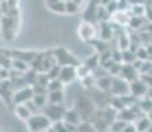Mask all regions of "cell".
Masks as SVG:
<instances>
[{
	"mask_svg": "<svg viewBox=\"0 0 152 132\" xmlns=\"http://www.w3.org/2000/svg\"><path fill=\"white\" fill-rule=\"evenodd\" d=\"M64 120L70 123V124L80 125V123L82 122V118H81L80 112H78L75 108H72V110H66L65 115H64Z\"/></svg>",
	"mask_w": 152,
	"mask_h": 132,
	"instance_id": "cell-15",
	"label": "cell"
},
{
	"mask_svg": "<svg viewBox=\"0 0 152 132\" xmlns=\"http://www.w3.org/2000/svg\"><path fill=\"white\" fill-rule=\"evenodd\" d=\"M75 110L80 112L81 118H82V122H91L93 118H94L95 112V104L93 102V99L87 95H81L77 98L75 101Z\"/></svg>",
	"mask_w": 152,
	"mask_h": 132,
	"instance_id": "cell-1",
	"label": "cell"
},
{
	"mask_svg": "<svg viewBox=\"0 0 152 132\" xmlns=\"http://www.w3.org/2000/svg\"><path fill=\"white\" fill-rule=\"evenodd\" d=\"M64 85L65 83L60 78L50 79L48 85V91H60V90H64Z\"/></svg>",
	"mask_w": 152,
	"mask_h": 132,
	"instance_id": "cell-32",
	"label": "cell"
},
{
	"mask_svg": "<svg viewBox=\"0 0 152 132\" xmlns=\"http://www.w3.org/2000/svg\"><path fill=\"white\" fill-rule=\"evenodd\" d=\"M131 19V15L128 11H116L110 16V20H113V24L119 25V26H126L128 25Z\"/></svg>",
	"mask_w": 152,
	"mask_h": 132,
	"instance_id": "cell-13",
	"label": "cell"
},
{
	"mask_svg": "<svg viewBox=\"0 0 152 132\" xmlns=\"http://www.w3.org/2000/svg\"><path fill=\"white\" fill-rule=\"evenodd\" d=\"M128 12H130L131 16H139V17L145 16V4H134V5H131Z\"/></svg>",
	"mask_w": 152,
	"mask_h": 132,
	"instance_id": "cell-27",
	"label": "cell"
},
{
	"mask_svg": "<svg viewBox=\"0 0 152 132\" xmlns=\"http://www.w3.org/2000/svg\"><path fill=\"white\" fill-rule=\"evenodd\" d=\"M145 96H148V98L152 99V87H148L147 90V94H145Z\"/></svg>",
	"mask_w": 152,
	"mask_h": 132,
	"instance_id": "cell-48",
	"label": "cell"
},
{
	"mask_svg": "<svg viewBox=\"0 0 152 132\" xmlns=\"http://www.w3.org/2000/svg\"><path fill=\"white\" fill-rule=\"evenodd\" d=\"M65 1H66V0H65Z\"/></svg>",
	"mask_w": 152,
	"mask_h": 132,
	"instance_id": "cell-52",
	"label": "cell"
},
{
	"mask_svg": "<svg viewBox=\"0 0 152 132\" xmlns=\"http://www.w3.org/2000/svg\"><path fill=\"white\" fill-rule=\"evenodd\" d=\"M3 16H4V13H3V11H1V8H0V21H1V19H3Z\"/></svg>",
	"mask_w": 152,
	"mask_h": 132,
	"instance_id": "cell-49",
	"label": "cell"
},
{
	"mask_svg": "<svg viewBox=\"0 0 152 132\" xmlns=\"http://www.w3.org/2000/svg\"><path fill=\"white\" fill-rule=\"evenodd\" d=\"M81 82H82V86L86 90H89V91L97 89V79L93 77V74H90V75H87V77L82 78L81 79Z\"/></svg>",
	"mask_w": 152,
	"mask_h": 132,
	"instance_id": "cell-24",
	"label": "cell"
},
{
	"mask_svg": "<svg viewBox=\"0 0 152 132\" xmlns=\"http://www.w3.org/2000/svg\"><path fill=\"white\" fill-rule=\"evenodd\" d=\"M98 3L95 0H91L90 4L87 5V8L85 9V12L82 15L83 17V21L87 23H91V24H98V20H97V8H98Z\"/></svg>",
	"mask_w": 152,
	"mask_h": 132,
	"instance_id": "cell-12",
	"label": "cell"
},
{
	"mask_svg": "<svg viewBox=\"0 0 152 132\" xmlns=\"http://www.w3.org/2000/svg\"><path fill=\"white\" fill-rule=\"evenodd\" d=\"M118 1V11H128L131 7V4L128 3V0H116Z\"/></svg>",
	"mask_w": 152,
	"mask_h": 132,
	"instance_id": "cell-44",
	"label": "cell"
},
{
	"mask_svg": "<svg viewBox=\"0 0 152 132\" xmlns=\"http://www.w3.org/2000/svg\"><path fill=\"white\" fill-rule=\"evenodd\" d=\"M58 78L64 82V83H70L73 82L75 78H77V70H75V66H61V71Z\"/></svg>",
	"mask_w": 152,
	"mask_h": 132,
	"instance_id": "cell-14",
	"label": "cell"
},
{
	"mask_svg": "<svg viewBox=\"0 0 152 132\" xmlns=\"http://www.w3.org/2000/svg\"><path fill=\"white\" fill-rule=\"evenodd\" d=\"M33 95H34V93H33L32 86H25V87L16 90L13 94V106L27 103L28 101H31L33 98Z\"/></svg>",
	"mask_w": 152,
	"mask_h": 132,
	"instance_id": "cell-8",
	"label": "cell"
},
{
	"mask_svg": "<svg viewBox=\"0 0 152 132\" xmlns=\"http://www.w3.org/2000/svg\"><path fill=\"white\" fill-rule=\"evenodd\" d=\"M111 83H113V77L111 75H106V77H102L97 79V89L104 93H110L111 89Z\"/></svg>",
	"mask_w": 152,
	"mask_h": 132,
	"instance_id": "cell-18",
	"label": "cell"
},
{
	"mask_svg": "<svg viewBox=\"0 0 152 132\" xmlns=\"http://www.w3.org/2000/svg\"><path fill=\"white\" fill-rule=\"evenodd\" d=\"M75 70H77V78H80V79H82V78L91 74V70L85 65V63H80L78 66H75Z\"/></svg>",
	"mask_w": 152,
	"mask_h": 132,
	"instance_id": "cell-33",
	"label": "cell"
},
{
	"mask_svg": "<svg viewBox=\"0 0 152 132\" xmlns=\"http://www.w3.org/2000/svg\"><path fill=\"white\" fill-rule=\"evenodd\" d=\"M52 127H53L57 132H69L68 128H66V124H65V122H64V120H58V122L52 123Z\"/></svg>",
	"mask_w": 152,
	"mask_h": 132,
	"instance_id": "cell-42",
	"label": "cell"
},
{
	"mask_svg": "<svg viewBox=\"0 0 152 132\" xmlns=\"http://www.w3.org/2000/svg\"><path fill=\"white\" fill-rule=\"evenodd\" d=\"M104 7H106L107 12H109L110 16H111V15H113L114 12H116V11H118V1H116V0H111L109 4L104 5Z\"/></svg>",
	"mask_w": 152,
	"mask_h": 132,
	"instance_id": "cell-43",
	"label": "cell"
},
{
	"mask_svg": "<svg viewBox=\"0 0 152 132\" xmlns=\"http://www.w3.org/2000/svg\"><path fill=\"white\" fill-rule=\"evenodd\" d=\"M49 81H50V79H49V77H48V74H46V73H39V74H37V78H36L34 85H41V86L48 87Z\"/></svg>",
	"mask_w": 152,
	"mask_h": 132,
	"instance_id": "cell-37",
	"label": "cell"
},
{
	"mask_svg": "<svg viewBox=\"0 0 152 132\" xmlns=\"http://www.w3.org/2000/svg\"><path fill=\"white\" fill-rule=\"evenodd\" d=\"M110 94L111 95H116V96L127 95V94H130V83L121 77H113Z\"/></svg>",
	"mask_w": 152,
	"mask_h": 132,
	"instance_id": "cell-7",
	"label": "cell"
},
{
	"mask_svg": "<svg viewBox=\"0 0 152 132\" xmlns=\"http://www.w3.org/2000/svg\"><path fill=\"white\" fill-rule=\"evenodd\" d=\"M139 78L142 79L148 87H152V74H140Z\"/></svg>",
	"mask_w": 152,
	"mask_h": 132,
	"instance_id": "cell-45",
	"label": "cell"
},
{
	"mask_svg": "<svg viewBox=\"0 0 152 132\" xmlns=\"http://www.w3.org/2000/svg\"><path fill=\"white\" fill-rule=\"evenodd\" d=\"M138 106L143 114H147L148 115L152 111V99L148 98V96H143V98H140L138 101Z\"/></svg>",
	"mask_w": 152,
	"mask_h": 132,
	"instance_id": "cell-21",
	"label": "cell"
},
{
	"mask_svg": "<svg viewBox=\"0 0 152 132\" xmlns=\"http://www.w3.org/2000/svg\"><path fill=\"white\" fill-rule=\"evenodd\" d=\"M53 54L56 57V61L60 66H78L80 65V61L75 57L74 54H72L68 49L64 48V46H58V48L53 49Z\"/></svg>",
	"mask_w": 152,
	"mask_h": 132,
	"instance_id": "cell-2",
	"label": "cell"
},
{
	"mask_svg": "<svg viewBox=\"0 0 152 132\" xmlns=\"http://www.w3.org/2000/svg\"><path fill=\"white\" fill-rule=\"evenodd\" d=\"M65 101V95H64V90L60 91H48V103L53 104H61Z\"/></svg>",
	"mask_w": 152,
	"mask_h": 132,
	"instance_id": "cell-19",
	"label": "cell"
},
{
	"mask_svg": "<svg viewBox=\"0 0 152 132\" xmlns=\"http://www.w3.org/2000/svg\"><path fill=\"white\" fill-rule=\"evenodd\" d=\"M151 69H152V61H151V60L143 61L142 67L139 69V75H140V74H147V73L151 71Z\"/></svg>",
	"mask_w": 152,
	"mask_h": 132,
	"instance_id": "cell-41",
	"label": "cell"
},
{
	"mask_svg": "<svg viewBox=\"0 0 152 132\" xmlns=\"http://www.w3.org/2000/svg\"><path fill=\"white\" fill-rule=\"evenodd\" d=\"M119 77L126 79V81L130 83V82H132V81H135V79L139 78V71L131 65V63H123Z\"/></svg>",
	"mask_w": 152,
	"mask_h": 132,
	"instance_id": "cell-11",
	"label": "cell"
},
{
	"mask_svg": "<svg viewBox=\"0 0 152 132\" xmlns=\"http://www.w3.org/2000/svg\"><path fill=\"white\" fill-rule=\"evenodd\" d=\"M109 19H110V13L107 12L106 7L102 5V4H99L98 8H97V20H98V23L109 21Z\"/></svg>",
	"mask_w": 152,
	"mask_h": 132,
	"instance_id": "cell-28",
	"label": "cell"
},
{
	"mask_svg": "<svg viewBox=\"0 0 152 132\" xmlns=\"http://www.w3.org/2000/svg\"><path fill=\"white\" fill-rule=\"evenodd\" d=\"M12 69H16V70L25 73L27 70L31 69V65L28 62H25V61L20 60V58H12Z\"/></svg>",
	"mask_w": 152,
	"mask_h": 132,
	"instance_id": "cell-25",
	"label": "cell"
},
{
	"mask_svg": "<svg viewBox=\"0 0 152 132\" xmlns=\"http://www.w3.org/2000/svg\"><path fill=\"white\" fill-rule=\"evenodd\" d=\"M37 52H21V50H15L12 52V54H11V57L12 58H20V60L25 61V62H28L29 65H31V62L33 61V58L36 57Z\"/></svg>",
	"mask_w": 152,
	"mask_h": 132,
	"instance_id": "cell-17",
	"label": "cell"
},
{
	"mask_svg": "<svg viewBox=\"0 0 152 132\" xmlns=\"http://www.w3.org/2000/svg\"><path fill=\"white\" fill-rule=\"evenodd\" d=\"M46 5L50 11H53L54 13H66L65 9V0H46Z\"/></svg>",
	"mask_w": 152,
	"mask_h": 132,
	"instance_id": "cell-16",
	"label": "cell"
},
{
	"mask_svg": "<svg viewBox=\"0 0 152 132\" xmlns=\"http://www.w3.org/2000/svg\"><path fill=\"white\" fill-rule=\"evenodd\" d=\"M44 55L45 53L42 52H37L36 57L33 58V61L31 62V69H34L36 71L41 73V69H42V61H44Z\"/></svg>",
	"mask_w": 152,
	"mask_h": 132,
	"instance_id": "cell-23",
	"label": "cell"
},
{
	"mask_svg": "<svg viewBox=\"0 0 152 132\" xmlns=\"http://www.w3.org/2000/svg\"><path fill=\"white\" fill-rule=\"evenodd\" d=\"M147 90H148V86L140 78L135 79V81H132V82H130V94H132V95L136 96L138 99L145 96Z\"/></svg>",
	"mask_w": 152,
	"mask_h": 132,
	"instance_id": "cell-10",
	"label": "cell"
},
{
	"mask_svg": "<svg viewBox=\"0 0 152 132\" xmlns=\"http://www.w3.org/2000/svg\"><path fill=\"white\" fill-rule=\"evenodd\" d=\"M122 132H136V127H135V124H134V123H128V124L126 125L124 130L122 131Z\"/></svg>",
	"mask_w": 152,
	"mask_h": 132,
	"instance_id": "cell-46",
	"label": "cell"
},
{
	"mask_svg": "<svg viewBox=\"0 0 152 132\" xmlns=\"http://www.w3.org/2000/svg\"><path fill=\"white\" fill-rule=\"evenodd\" d=\"M128 123L127 122H124V120H122V119H115L113 123L110 124V130L109 132H122L124 130V127L127 125Z\"/></svg>",
	"mask_w": 152,
	"mask_h": 132,
	"instance_id": "cell-30",
	"label": "cell"
},
{
	"mask_svg": "<svg viewBox=\"0 0 152 132\" xmlns=\"http://www.w3.org/2000/svg\"><path fill=\"white\" fill-rule=\"evenodd\" d=\"M91 74H93V77H94L95 79H99V78H102V77H106V75H110L109 74V71H107L104 67H102L101 65H99L97 69H94L91 71Z\"/></svg>",
	"mask_w": 152,
	"mask_h": 132,
	"instance_id": "cell-38",
	"label": "cell"
},
{
	"mask_svg": "<svg viewBox=\"0 0 152 132\" xmlns=\"http://www.w3.org/2000/svg\"><path fill=\"white\" fill-rule=\"evenodd\" d=\"M66 110L68 108L65 107V104H53V103H48L44 107L42 114L45 116H48V119L50 120L52 123L58 122V120H64V115H65Z\"/></svg>",
	"mask_w": 152,
	"mask_h": 132,
	"instance_id": "cell-6",
	"label": "cell"
},
{
	"mask_svg": "<svg viewBox=\"0 0 152 132\" xmlns=\"http://www.w3.org/2000/svg\"><path fill=\"white\" fill-rule=\"evenodd\" d=\"M27 123H28V127L31 132H46L48 128L52 125V122L42 112L32 115L27 120Z\"/></svg>",
	"mask_w": 152,
	"mask_h": 132,
	"instance_id": "cell-4",
	"label": "cell"
},
{
	"mask_svg": "<svg viewBox=\"0 0 152 132\" xmlns=\"http://www.w3.org/2000/svg\"><path fill=\"white\" fill-rule=\"evenodd\" d=\"M60 71H61V66L58 65V63H56L54 66H52L50 69L48 70V77L49 79H56V78H58V75H60Z\"/></svg>",
	"mask_w": 152,
	"mask_h": 132,
	"instance_id": "cell-39",
	"label": "cell"
},
{
	"mask_svg": "<svg viewBox=\"0 0 152 132\" xmlns=\"http://www.w3.org/2000/svg\"><path fill=\"white\" fill-rule=\"evenodd\" d=\"M7 4L10 7V9L12 8H19V0H7Z\"/></svg>",
	"mask_w": 152,
	"mask_h": 132,
	"instance_id": "cell-47",
	"label": "cell"
},
{
	"mask_svg": "<svg viewBox=\"0 0 152 132\" xmlns=\"http://www.w3.org/2000/svg\"><path fill=\"white\" fill-rule=\"evenodd\" d=\"M85 65H86L87 67H89L90 70H94V69H97V67L101 65V60H99V54L98 53H94V54H91V55H89V57L86 58V61H85Z\"/></svg>",
	"mask_w": 152,
	"mask_h": 132,
	"instance_id": "cell-22",
	"label": "cell"
},
{
	"mask_svg": "<svg viewBox=\"0 0 152 132\" xmlns=\"http://www.w3.org/2000/svg\"><path fill=\"white\" fill-rule=\"evenodd\" d=\"M151 45H152V40H151Z\"/></svg>",
	"mask_w": 152,
	"mask_h": 132,
	"instance_id": "cell-51",
	"label": "cell"
},
{
	"mask_svg": "<svg viewBox=\"0 0 152 132\" xmlns=\"http://www.w3.org/2000/svg\"><path fill=\"white\" fill-rule=\"evenodd\" d=\"M135 54H136V58H138V60H142V61L150 60L151 58V55H150V53H148L147 48H145V45H140L139 48L136 49Z\"/></svg>",
	"mask_w": 152,
	"mask_h": 132,
	"instance_id": "cell-34",
	"label": "cell"
},
{
	"mask_svg": "<svg viewBox=\"0 0 152 132\" xmlns=\"http://www.w3.org/2000/svg\"><path fill=\"white\" fill-rule=\"evenodd\" d=\"M98 39L103 41H110L114 37V24L111 21L98 23Z\"/></svg>",
	"mask_w": 152,
	"mask_h": 132,
	"instance_id": "cell-9",
	"label": "cell"
},
{
	"mask_svg": "<svg viewBox=\"0 0 152 132\" xmlns=\"http://www.w3.org/2000/svg\"><path fill=\"white\" fill-rule=\"evenodd\" d=\"M148 116H150V118H151V120H152V111H151L150 114H148Z\"/></svg>",
	"mask_w": 152,
	"mask_h": 132,
	"instance_id": "cell-50",
	"label": "cell"
},
{
	"mask_svg": "<svg viewBox=\"0 0 152 132\" xmlns=\"http://www.w3.org/2000/svg\"><path fill=\"white\" fill-rule=\"evenodd\" d=\"M32 101L36 103V106L40 108V110H44V107H45L46 104H48V95H41V94H34L33 98H32Z\"/></svg>",
	"mask_w": 152,
	"mask_h": 132,
	"instance_id": "cell-31",
	"label": "cell"
},
{
	"mask_svg": "<svg viewBox=\"0 0 152 132\" xmlns=\"http://www.w3.org/2000/svg\"><path fill=\"white\" fill-rule=\"evenodd\" d=\"M135 60H136L135 52H132L131 49L122 50V63H132Z\"/></svg>",
	"mask_w": 152,
	"mask_h": 132,
	"instance_id": "cell-29",
	"label": "cell"
},
{
	"mask_svg": "<svg viewBox=\"0 0 152 132\" xmlns=\"http://www.w3.org/2000/svg\"><path fill=\"white\" fill-rule=\"evenodd\" d=\"M122 65H123V63H121V62H115V63H114V65L109 69V74L111 75V77H119V74H121Z\"/></svg>",
	"mask_w": 152,
	"mask_h": 132,
	"instance_id": "cell-40",
	"label": "cell"
},
{
	"mask_svg": "<svg viewBox=\"0 0 152 132\" xmlns=\"http://www.w3.org/2000/svg\"><path fill=\"white\" fill-rule=\"evenodd\" d=\"M128 26H130V28H132L134 31H138V29L143 28V17L131 16L130 23H128Z\"/></svg>",
	"mask_w": 152,
	"mask_h": 132,
	"instance_id": "cell-35",
	"label": "cell"
},
{
	"mask_svg": "<svg viewBox=\"0 0 152 132\" xmlns=\"http://www.w3.org/2000/svg\"><path fill=\"white\" fill-rule=\"evenodd\" d=\"M78 37L83 41V42H91L93 40L98 39V29L97 24H91V23L82 21L78 26Z\"/></svg>",
	"mask_w": 152,
	"mask_h": 132,
	"instance_id": "cell-5",
	"label": "cell"
},
{
	"mask_svg": "<svg viewBox=\"0 0 152 132\" xmlns=\"http://www.w3.org/2000/svg\"><path fill=\"white\" fill-rule=\"evenodd\" d=\"M121 50H124V49H128L130 48V37H128L127 33H119L118 34V44H116Z\"/></svg>",
	"mask_w": 152,
	"mask_h": 132,
	"instance_id": "cell-26",
	"label": "cell"
},
{
	"mask_svg": "<svg viewBox=\"0 0 152 132\" xmlns=\"http://www.w3.org/2000/svg\"><path fill=\"white\" fill-rule=\"evenodd\" d=\"M20 19H12L10 16H3L0 21V34L4 40H12L16 34Z\"/></svg>",
	"mask_w": 152,
	"mask_h": 132,
	"instance_id": "cell-3",
	"label": "cell"
},
{
	"mask_svg": "<svg viewBox=\"0 0 152 132\" xmlns=\"http://www.w3.org/2000/svg\"><path fill=\"white\" fill-rule=\"evenodd\" d=\"M15 114H16L21 120H25V122L32 116V112L29 111V108L25 104H16L15 106Z\"/></svg>",
	"mask_w": 152,
	"mask_h": 132,
	"instance_id": "cell-20",
	"label": "cell"
},
{
	"mask_svg": "<svg viewBox=\"0 0 152 132\" xmlns=\"http://www.w3.org/2000/svg\"><path fill=\"white\" fill-rule=\"evenodd\" d=\"M65 9L68 15H75L80 9V5L77 3H74L73 0H66L65 1Z\"/></svg>",
	"mask_w": 152,
	"mask_h": 132,
	"instance_id": "cell-36",
	"label": "cell"
}]
</instances>
